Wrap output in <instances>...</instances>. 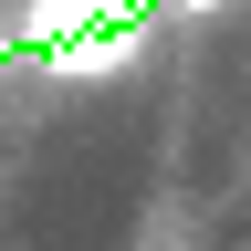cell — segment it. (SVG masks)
<instances>
[{"instance_id": "obj_1", "label": "cell", "mask_w": 251, "mask_h": 251, "mask_svg": "<svg viewBox=\"0 0 251 251\" xmlns=\"http://www.w3.org/2000/svg\"><path fill=\"white\" fill-rule=\"evenodd\" d=\"M42 52H52V74H74V84H94V74H126V63L147 52V31L126 21V11H105V21L63 31V42H42Z\"/></svg>"}, {"instance_id": "obj_2", "label": "cell", "mask_w": 251, "mask_h": 251, "mask_svg": "<svg viewBox=\"0 0 251 251\" xmlns=\"http://www.w3.org/2000/svg\"><path fill=\"white\" fill-rule=\"evenodd\" d=\"M105 11H126V0H31V21H21V42L42 52V42H63V31H84V21H105Z\"/></svg>"}, {"instance_id": "obj_3", "label": "cell", "mask_w": 251, "mask_h": 251, "mask_svg": "<svg viewBox=\"0 0 251 251\" xmlns=\"http://www.w3.org/2000/svg\"><path fill=\"white\" fill-rule=\"evenodd\" d=\"M0 74H11V52H0Z\"/></svg>"}]
</instances>
